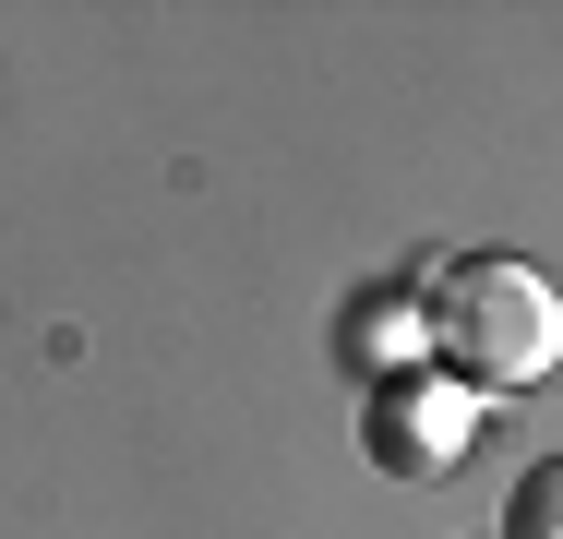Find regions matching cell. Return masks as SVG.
Here are the masks:
<instances>
[{"instance_id": "3", "label": "cell", "mask_w": 563, "mask_h": 539, "mask_svg": "<svg viewBox=\"0 0 563 539\" xmlns=\"http://www.w3.org/2000/svg\"><path fill=\"white\" fill-rule=\"evenodd\" d=\"M420 336H432V323L408 312V300H360V323H347V360H360V372H384V360H420Z\"/></svg>"}, {"instance_id": "4", "label": "cell", "mask_w": 563, "mask_h": 539, "mask_svg": "<svg viewBox=\"0 0 563 539\" xmlns=\"http://www.w3.org/2000/svg\"><path fill=\"white\" fill-rule=\"evenodd\" d=\"M504 539H563V455L516 480V504H504Z\"/></svg>"}, {"instance_id": "2", "label": "cell", "mask_w": 563, "mask_h": 539, "mask_svg": "<svg viewBox=\"0 0 563 539\" xmlns=\"http://www.w3.org/2000/svg\"><path fill=\"white\" fill-rule=\"evenodd\" d=\"M360 443H372V468H396V480H444L455 455L479 443V396H467L455 372L384 384V396H372V420H360Z\"/></svg>"}, {"instance_id": "1", "label": "cell", "mask_w": 563, "mask_h": 539, "mask_svg": "<svg viewBox=\"0 0 563 539\" xmlns=\"http://www.w3.org/2000/svg\"><path fill=\"white\" fill-rule=\"evenodd\" d=\"M420 323H432V348L455 360L467 396H528V384L563 372V288L540 276V264H516V252L455 264L444 300H432Z\"/></svg>"}]
</instances>
